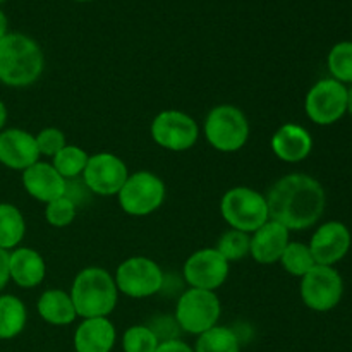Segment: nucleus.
<instances>
[{
  "label": "nucleus",
  "instance_id": "obj_32",
  "mask_svg": "<svg viewBox=\"0 0 352 352\" xmlns=\"http://www.w3.org/2000/svg\"><path fill=\"white\" fill-rule=\"evenodd\" d=\"M157 352H195V349H191V347H189L186 342H182V340L168 339V340H164V342H160Z\"/></svg>",
  "mask_w": 352,
  "mask_h": 352
},
{
  "label": "nucleus",
  "instance_id": "obj_11",
  "mask_svg": "<svg viewBox=\"0 0 352 352\" xmlns=\"http://www.w3.org/2000/svg\"><path fill=\"white\" fill-rule=\"evenodd\" d=\"M342 294V277L333 267L315 265L301 278V298L313 311H330L339 305Z\"/></svg>",
  "mask_w": 352,
  "mask_h": 352
},
{
  "label": "nucleus",
  "instance_id": "obj_14",
  "mask_svg": "<svg viewBox=\"0 0 352 352\" xmlns=\"http://www.w3.org/2000/svg\"><path fill=\"white\" fill-rule=\"evenodd\" d=\"M351 232L342 222H327L316 229L309 241V251L316 265L333 267L351 250Z\"/></svg>",
  "mask_w": 352,
  "mask_h": 352
},
{
  "label": "nucleus",
  "instance_id": "obj_38",
  "mask_svg": "<svg viewBox=\"0 0 352 352\" xmlns=\"http://www.w3.org/2000/svg\"><path fill=\"white\" fill-rule=\"evenodd\" d=\"M3 2V0H0V3H2Z\"/></svg>",
  "mask_w": 352,
  "mask_h": 352
},
{
  "label": "nucleus",
  "instance_id": "obj_16",
  "mask_svg": "<svg viewBox=\"0 0 352 352\" xmlns=\"http://www.w3.org/2000/svg\"><path fill=\"white\" fill-rule=\"evenodd\" d=\"M23 186L31 198L47 205L65 195L67 181L55 170L54 165L38 160L23 172Z\"/></svg>",
  "mask_w": 352,
  "mask_h": 352
},
{
  "label": "nucleus",
  "instance_id": "obj_25",
  "mask_svg": "<svg viewBox=\"0 0 352 352\" xmlns=\"http://www.w3.org/2000/svg\"><path fill=\"white\" fill-rule=\"evenodd\" d=\"M88 153L82 148L76 146V144H65L54 158H52V165L55 170L65 179V181H72L82 175L86 164H88Z\"/></svg>",
  "mask_w": 352,
  "mask_h": 352
},
{
  "label": "nucleus",
  "instance_id": "obj_3",
  "mask_svg": "<svg viewBox=\"0 0 352 352\" xmlns=\"http://www.w3.org/2000/svg\"><path fill=\"white\" fill-rule=\"evenodd\" d=\"M72 302L78 316L85 318H109L119 301L116 280L100 267H88L79 272L72 282Z\"/></svg>",
  "mask_w": 352,
  "mask_h": 352
},
{
  "label": "nucleus",
  "instance_id": "obj_4",
  "mask_svg": "<svg viewBox=\"0 0 352 352\" xmlns=\"http://www.w3.org/2000/svg\"><path fill=\"white\" fill-rule=\"evenodd\" d=\"M220 213L230 229L241 232H256L270 220L268 203L263 195L246 186L229 189L220 201Z\"/></svg>",
  "mask_w": 352,
  "mask_h": 352
},
{
  "label": "nucleus",
  "instance_id": "obj_1",
  "mask_svg": "<svg viewBox=\"0 0 352 352\" xmlns=\"http://www.w3.org/2000/svg\"><path fill=\"white\" fill-rule=\"evenodd\" d=\"M270 219L289 230H305L322 219L327 205L323 186L308 174H287L267 192Z\"/></svg>",
  "mask_w": 352,
  "mask_h": 352
},
{
  "label": "nucleus",
  "instance_id": "obj_6",
  "mask_svg": "<svg viewBox=\"0 0 352 352\" xmlns=\"http://www.w3.org/2000/svg\"><path fill=\"white\" fill-rule=\"evenodd\" d=\"M222 313L219 298L213 291L189 287L175 305V320L184 332L201 336L217 325Z\"/></svg>",
  "mask_w": 352,
  "mask_h": 352
},
{
  "label": "nucleus",
  "instance_id": "obj_2",
  "mask_svg": "<svg viewBox=\"0 0 352 352\" xmlns=\"http://www.w3.org/2000/svg\"><path fill=\"white\" fill-rule=\"evenodd\" d=\"M45 57L40 45L23 33H7L0 40V81L12 88H26L40 79Z\"/></svg>",
  "mask_w": 352,
  "mask_h": 352
},
{
  "label": "nucleus",
  "instance_id": "obj_9",
  "mask_svg": "<svg viewBox=\"0 0 352 352\" xmlns=\"http://www.w3.org/2000/svg\"><path fill=\"white\" fill-rule=\"evenodd\" d=\"M309 120L318 126H332L347 112V88L333 78L322 79L311 86L305 100Z\"/></svg>",
  "mask_w": 352,
  "mask_h": 352
},
{
  "label": "nucleus",
  "instance_id": "obj_29",
  "mask_svg": "<svg viewBox=\"0 0 352 352\" xmlns=\"http://www.w3.org/2000/svg\"><path fill=\"white\" fill-rule=\"evenodd\" d=\"M158 346H160V339L150 327L134 325L124 332V352H157Z\"/></svg>",
  "mask_w": 352,
  "mask_h": 352
},
{
  "label": "nucleus",
  "instance_id": "obj_26",
  "mask_svg": "<svg viewBox=\"0 0 352 352\" xmlns=\"http://www.w3.org/2000/svg\"><path fill=\"white\" fill-rule=\"evenodd\" d=\"M280 263L287 274L292 277H305L313 267H315V258L309 251L308 244L302 243H289L285 251L280 256Z\"/></svg>",
  "mask_w": 352,
  "mask_h": 352
},
{
  "label": "nucleus",
  "instance_id": "obj_28",
  "mask_svg": "<svg viewBox=\"0 0 352 352\" xmlns=\"http://www.w3.org/2000/svg\"><path fill=\"white\" fill-rule=\"evenodd\" d=\"M250 234L241 232V230L236 229H229L227 232H223L222 236H220L215 250L219 251L229 263H232V261H239L243 260L244 256H248V254H250Z\"/></svg>",
  "mask_w": 352,
  "mask_h": 352
},
{
  "label": "nucleus",
  "instance_id": "obj_35",
  "mask_svg": "<svg viewBox=\"0 0 352 352\" xmlns=\"http://www.w3.org/2000/svg\"><path fill=\"white\" fill-rule=\"evenodd\" d=\"M6 122H7V107H6V103L0 100V131L3 129Z\"/></svg>",
  "mask_w": 352,
  "mask_h": 352
},
{
  "label": "nucleus",
  "instance_id": "obj_22",
  "mask_svg": "<svg viewBox=\"0 0 352 352\" xmlns=\"http://www.w3.org/2000/svg\"><path fill=\"white\" fill-rule=\"evenodd\" d=\"M26 306L12 294L0 296V339L9 340L19 336L26 327Z\"/></svg>",
  "mask_w": 352,
  "mask_h": 352
},
{
  "label": "nucleus",
  "instance_id": "obj_17",
  "mask_svg": "<svg viewBox=\"0 0 352 352\" xmlns=\"http://www.w3.org/2000/svg\"><path fill=\"white\" fill-rule=\"evenodd\" d=\"M289 243V229L270 219L251 236L250 254L256 263H278Z\"/></svg>",
  "mask_w": 352,
  "mask_h": 352
},
{
  "label": "nucleus",
  "instance_id": "obj_10",
  "mask_svg": "<svg viewBox=\"0 0 352 352\" xmlns=\"http://www.w3.org/2000/svg\"><path fill=\"white\" fill-rule=\"evenodd\" d=\"M151 138L168 151L191 150L199 138L198 122L181 110H164L151 122Z\"/></svg>",
  "mask_w": 352,
  "mask_h": 352
},
{
  "label": "nucleus",
  "instance_id": "obj_15",
  "mask_svg": "<svg viewBox=\"0 0 352 352\" xmlns=\"http://www.w3.org/2000/svg\"><path fill=\"white\" fill-rule=\"evenodd\" d=\"M40 158L36 138L24 129L0 131V164L12 170H26Z\"/></svg>",
  "mask_w": 352,
  "mask_h": 352
},
{
  "label": "nucleus",
  "instance_id": "obj_8",
  "mask_svg": "<svg viewBox=\"0 0 352 352\" xmlns=\"http://www.w3.org/2000/svg\"><path fill=\"white\" fill-rule=\"evenodd\" d=\"M117 291L133 299H144L158 294L164 287V272L160 265L146 256H131L117 267Z\"/></svg>",
  "mask_w": 352,
  "mask_h": 352
},
{
  "label": "nucleus",
  "instance_id": "obj_24",
  "mask_svg": "<svg viewBox=\"0 0 352 352\" xmlns=\"http://www.w3.org/2000/svg\"><path fill=\"white\" fill-rule=\"evenodd\" d=\"M195 352H241L239 337L229 327L215 325L198 336Z\"/></svg>",
  "mask_w": 352,
  "mask_h": 352
},
{
  "label": "nucleus",
  "instance_id": "obj_12",
  "mask_svg": "<svg viewBox=\"0 0 352 352\" xmlns=\"http://www.w3.org/2000/svg\"><path fill=\"white\" fill-rule=\"evenodd\" d=\"M129 172L126 164L117 155L96 153L88 158L85 172H82V182L89 192L98 196H117L122 186L126 184Z\"/></svg>",
  "mask_w": 352,
  "mask_h": 352
},
{
  "label": "nucleus",
  "instance_id": "obj_13",
  "mask_svg": "<svg viewBox=\"0 0 352 352\" xmlns=\"http://www.w3.org/2000/svg\"><path fill=\"white\" fill-rule=\"evenodd\" d=\"M230 263L215 250V248H205L186 260L182 274L186 282L192 289H203V291H213L222 287L229 277Z\"/></svg>",
  "mask_w": 352,
  "mask_h": 352
},
{
  "label": "nucleus",
  "instance_id": "obj_30",
  "mask_svg": "<svg viewBox=\"0 0 352 352\" xmlns=\"http://www.w3.org/2000/svg\"><path fill=\"white\" fill-rule=\"evenodd\" d=\"M76 213H78V205L69 196L64 195L60 198L54 199V201L47 203L45 219L52 227L60 229V227L71 226L72 220L76 219Z\"/></svg>",
  "mask_w": 352,
  "mask_h": 352
},
{
  "label": "nucleus",
  "instance_id": "obj_36",
  "mask_svg": "<svg viewBox=\"0 0 352 352\" xmlns=\"http://www.w3.org/2000/svg\"><path fill=\"white\" fill-rule=\"evenodd\" d=\"M347 112H349L352 117V86L347 89Z\"/></svg>",
  "mask_w": 352,
  "mask_h": 352
},
{
  "label": "nucleus",
  "instance_id": "obj_27",
  "mask_svg": "<svg viewBox=\"0 0 352 352\" xmlns=\"http://www.w3.org/2000/svg\"><path fill=\"white\" fill-rule=\"evenodd\" d=\"M329 71L336 81L349 82L352 85V41H340V43L333 45L330 50L329 58Z\"/></svg>",
  "mask_w": 352,
  "mask_h": 352
},
{
  "label": "nucleus",
  "instance_id": "obj_39",
  "mask_svg": "<svg viewBox=\"0 0 352 352\" xmlns=\"http://www.w3.org/2000/svg\"><path fill=\"white\" fill-rule=\"evenodd\" d=\"M351 41H352V40H351Z\"/></svg>",
  "mask_w": 352,
  "mask_h": 352
},
{
  "label": "nucleus",
  "instance_id": "obj_21",
  "mask_svg": "<svg viewBox=\"0 0 352 352\" xmlns=\"http://www.w3.org/2000/svg\"><path fill=\"white\" fill-rule=\"evenodd\" d=\"M38 315L45 320L47 323L55 327L71 325L76 318L74 302H72L69 292L62 291V289H48L38 299Z\"/></svg>",
  "mask_w": 352,
  "mask_h": 352
},
{
  "label": "nucleus",
  "instance_id": "obj_23",
  "mask_svg": "<svg viewBox=\"0 0 352 352\" xmlns=\"http://www.w3.org/2000/svg\"><path fill=\"white\" fill-rule=\"evenodd\" d=\"M26 222L17 206L0 203V250H16L24 239Z\"/></svg>",
  "mask_w": 352,
  "mask_h": 352
},
{
  "label": "nucleus",
  "instance_id": "obj_20",
  "mask_svg": "<svg viewBox=\"0 0 352 352\" xmlns=\"http://www.w3.org/2000/svg\"><path fill=\"white\" fill-rule=\"evenodd\" d=\"M10 280L23 289H33L43 282L47 265L43 256L31 248H16L9 254Z\"/></svg>",
  "mask_w": 352,
  "mask_h": 352
},
{
  "label": "nucleus",
  "instance_id": "obj_5",
  "mask_svg": "<svg viewBox=\"0 0 352 352\" xmlns=\"http://www.w3.org/2000/svg\"><path fill=\"white\" fill-rule=\"evenodd\" d=\"M205 138L217 151H239L250 138L248 117L234 105L213 107L205 119Z\"/></svg>",
  "mask_w": 352,
  "mask_h": 352
},
{
  "label": "nucleus",
  "instance_id": "obj_33",
  "mask_svg": "<svg viewBox=\"0 0 352 352\" xmlns=\"http://www.w3.org/2000/svg\"><path fill=\"white\" fill-rule=\"evenodd\" d=\"M9 254V251L0 250V291H3V287H6L10 280Z\"/></svg>",
  "mask_w": 352,
  "mask_h": 352
},
{
  "label": "nucleus",
  "instance_id": "obj_34",
  "mask_svg": "<svg viewBox=\"0 0 352 352\" xmlns=\"http://www.w3.org/2000/svg\"><path fill=\"white\" fill-rule=\"evenodd\" d=\"M7 28H9V21H7L6 14L0 10V40H2L7 33H9V31H7Z\"/></svg>",
  "mask_w": 352,
  "mask_h": 352
},
{
  "label": "nucleus",
  "instance_id": "obj_37",
  "mask_svg": "<svg viewBox=\"0 0 352 352\" xmlns=\"http://www.w3.org/2000/svg\"><path fill=\"white\" fill-rule=\"evenodd\" d=\"M76 2H91V0H76Z\"/></svg>",
  "mask_w": 352,
  "mask_h": 352
},
{
  "label": "nucleus",
  "instance_id": "obj_19",
  "mask_svg": "<svg viewBox=\"0 0 352 352\" xmlns=\"http://www.w3.org/2000/svg\"><path fill=\"white\" fill-rule=\"evenodd\" d=\"M116 339V327L109 318H85L74 332V349L76 352H110Z\"/></svg>",
  "mask_w": 352,
  "mask_h": 352
},
{
  "label": "nucleus",
  "instance_id": "obj_7",
  "mask_svg": "<svg viewBox=\"0 0 352 352\" xmlns=\"http://www.w3.org/2000/svg\"><path fill=\"white\" fill-rule=\"evenodd\" d=\"M165 184L157 174L140 170L129 174L119 191V205L127 215L146 217L157 212L165 201Z\"/></svg>",
  "mask_w": 352,
  "mask_h": 352
},
{
  "label": "nucleus",
  "instance_id": "obj_31",
  "mask_svg": "<svg viewBox=\"0 0 352 352\" xmlns=\"http://www.w3.org/2000/svg\"><path fill=\"white\" fill-rule=\"evenodd\" d=\"M36 146L40 155L54 158L65 146V134L57 127H45L36 134Z\"/></svg>",
  "mask_w": 352,
  "mask_h": 352
},
{
  "label": "nucleus",
  "instance_id": "obj_18",
  "mask_svg": "<svg viewBox=\"0 0 352 352\" xmlns=\"http://www.w3.org/2000/svg\"><path fill=\"white\" fill-rule=\"evenodd\" d=\"M272 151L282 162L298 164L309 157L313 150V138L308 129L294 122L284 124L272 136Z\"/></svg>",
  "mask_w": 352,
  "mask_h": 352
}]
</instances>
